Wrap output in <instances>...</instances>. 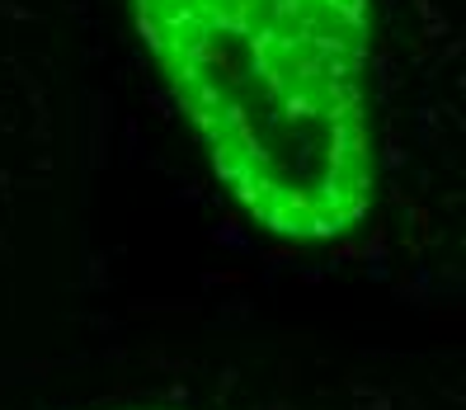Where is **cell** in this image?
<instances>
[{
	"mask_svg": "<svg viewBox=\"0 0 466 410\" xmlns=\"http://www.w3.org/2000/svg\"><path fill=\"white\" fill-rule=\"evenodd\" d=\"M137 34L259 227L335 241L368 217V0H137Z\"/></svg>",
	"mask_w": 466,
	"mask_h": 410,
	"instance_id": "obj_1",
	"label": "cell"
}]
</instances>
